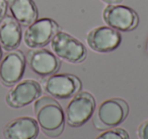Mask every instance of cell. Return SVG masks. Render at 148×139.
Here are the masks:
<instances>
[{
  "instance_id": "1",
  "label": "cell",
  "mask_w": 148,
  "mask_h": 139,
  "mask_svg": "<svg viewBox=\"0 0 148 139\" xmlns=\"http://www.w3.org/2000/svg\"><path fill=\"white\" fill-rule=\"evenodd\" d=\"M36 120L42 131L49 137L62 134L65 125V113L60 104L52 96H42L34 105Z\"/></svg>"
},
{
  "instance_id": "2",
  "label": "cell",
  "mask_w": 148,
  "mask_h": 139,
  "mask_svg": "<svg viewBox=\"0 0 148 139\" xmlns=\"http://www.w3.org/2000/svg\"><path fill=\"white\" fill-rule=\"evenodd\" d=\"M92 115L93 125L99 130L115 128L124 122L129 114V106L122 98H109L101 103Z\"/></svg>"
},
{
  "instance_id": "3",
  "label": "cell",
  "mask_w": 148,
  "mask_h": 139,
  "mask_svg": "<svg viewBox=\"0 0 148 139\" xmlns=\"http://www.w3.org/2000/svg\"><path fill=\"white\" fill-rule=\"evenodd\" d=\"M51 49L58 58L72 64L81 63L87 56L86 48L73 36L59 31L51 40Z\"/></svg>"
},
{
  "instance_id": "4",
  "label": "cell",
  "mask_w": 148,
  "mask_h": 139,
  "mask_svg": "<svg viewBox=\"0 0 148 139\" xmlns=\"http://www.w3.org/2000/svg\"><path fill=\"white\" fill-rule=\"evenodd\" d=\"M95 98L88 92H79L72 96L66 107L65 121L71 127H80L92 117L95 111Z\"/></svg>"
},
{
  "instance_id": "5",
  "label": "cell",
  "mask_w": 148,
  "mask_h": 139,
  "mask_svg": "<svg viewBox=\"0 0 148 139\" xmlns=\"http://www.w3.org/2000/svg\"><path fill=\"white\" fill-rule=\"evenodd\" d=\"M103 21L118 32H131L139 25V17L133 8L119 3L108 4L103 11Z\"/></svg>"
},
{
  "instance_id": "6",
  "label": "cell",
  "mask_w": 148,
  "mask_h": 139,
  "mask_svg": "<svg viewBox=\"0 0 148 139\" xmlns=\"http://www.w3.org/2000/svg\"><path fill=\"white\" fill-rule=\"evenodd\" d=\"M43 88L52 98L66 100L79 92L82 87L80 79L73 74H52L43 80Z\"/></svg>"
},
{
  "instance_id": "7",
  "label": "cell",
  "mask_w": 148,
  "mask_h": 139,
  "mask_svg": "<svg viewBox=\"0 0 148 139\" xmlns=\"http://www.w3.org/2000/svg\"><path fill=\"white\" fill-rule=\"evenodd\" d=\"M60 31V27L54 19L44 17L35 21L27 27L23 35V42L32 49L43 48L51 42Z\"/></svg>"
},
{
  "instance_id": "8",
  "label": "cell",
  "mask_w": 148,
  "mask_h": 139,
  "mask_svg": "<svg viewBox=\"0 0 148 139\" xmlns=\"http://www.w3.org/2000/svg\"><path fill=\"white\" fill-rule=\"evenodd\" d=\"M43 88L38 81L25 79L17 82L5 96L6 104L13 109H19L32 104L42 96Z\"/></svg>"
},
{
  "instance_id": "9",
  "label": "cell",
  "mask_w": 148,
  "mask_h": 139,
  "mask_svg": "<svg viewBox=\"0 0 148 139\" xmlns=\"http://www.w3.org/2000/svg\"><path fill=\"white\" fill-rule=\"evenodd\" d=\"M27 59L18 50L9 51L0 61V81L5 86H12L23 78Z\"/></svg>"
},
{
  "instance_id": "10",
  "label": "cell",
  "mask_w": 148,
  "mask_h": 139,
  "mask_svg": "<svg viewBox=\"0 0 148 139\" xmlns=\"http://www.w3.org/2000/svg\"><path fill=\"white\" fill-rule=\"evenodd\" d=\"M86 43L91 50L99 53H109L121 45L122 36L110 27H97L86 34Z\"/></svg>"
},
{
  "instance_id": "11",
  "label": "cell",
  "mask_w": 148,
  "mask_h": 139,
  "mask_svg": "<svg viewBox=\"0 0 148 139\" xmlns=\"http://www.w3.org/2000/svg\"><path fill=\"white\" fill-rule=\"evenodd\" d=\"M27 62L32 71L41 77L55 74L61 66L57 56L44 48H36L27 52Z\"/></svg>"
},
{
  "instance_id": "12",
  "label": "cell",
  "mask_w": 148,
  "mask_h": 139,
  "mask_svg": "<svg viewBox=\"0 0 148 139\" xmlns=\"http://www.w3.org/2000/svg\"><path fill=\"white\" fill-rule=\"evenodd\" d=\"M39 135V124L32 117H18L5 125L3 136L5 139H36Z\"/></svg>"
},
{
  "instance_id": "13",
  "label": "cell",
  "mask_w": 148,
  "mask_h": 139,
  "mask_svg": "<svg viewBox=\"0 0 148 139\" xmlns=\"http://www.w3.org/2000/svg\"><path fill=\"white\" fill-rule=\"evenodd\" d=\"M21 25L10 15H5L0 21V45L5 51L15 50L21 42Z\"/></svg>"
},
{
  "instance_id": "14",
  "label": "cell",
  "mask_w": 148,
  "mask_h": 139,
  "mask_svg": "<svg viewBox=\"0 0 148 139\" xmlns=\"http://www.w3.org/2000/svg\"><path fill=\"white\" fill-rule=\"evenodd\" d=\"M7 8L10 17L23 27H29L38 19V8L34 0H8Z\"/></svg>"
},
{
  "instance_id": "15",
  "label": "cell",
  "mask_w": 148,
  "mask_h": 139,
  "mask_svg": "<svg viewBox=\"0 0 148 139\" xmlns=\"http://www.w3.org/2000/svg\"><path fill=\"white\" fill-rule=\"evenodd\" d=\"M95 139H130L128 132L123 128H111L101 133Z\"/></svg>"
},
{
  "instance_id": "16",
  "label": "cell",
  "mask_w": 148,
  "mask_h": 139,
  "mask_svg": "<svg viewBox=\"0 0 148 139\" xmlns=\"http://www.w3.org/2000/svg\"><path fill=\"white\" fill-rule=\"evenodd\" d=\"M137 135L139 139H148V120L144 121L137 129Z\"/></svg>"
},
{
  "instance_id": "17",
  "label": "cell",
  "mask_w": 148,
  "mask_h": 139,
  "mask_svg": "<svg viewBox=\"0 0 148 139\" xmlns=\"http://www.w3.org/2000/svg\"><path fill=\"white\" fill-rule=\"evenodd\" d=\"M7 10V2L5 0H0V21H2L3 17L6 14Z\"/></svg>"
},
{
  "instance_id": "18",
  "label": "cell",
  "mask_w": 148,
  "mask_h": 139,
  "mask_svg": "<svg viewBox=\"0 0 148 139\" xmlns=\"http://www.w3.org/2000/svg\"><path fill=\"white\" fill-rule=\"evenodd\" d=\"M103 2H106L107 4H115V3H120L122 2V0H101Z\"/></svg>"
},
{
  "instance_id": "19",
  "label": "cell",
  "mask_w": 148,
  "mask_h": 139,
  "mask_svg": "<svg viewBox=\"0 0 148 139\" xmlns=\"http://www.w3.org/2000/svg\"><path fill=\"white\" fill-rule=\"evenodd\" d=\"M2 58V48H1V45H0V60Z\"/></svg>"
},
{
  "instance_id": "20",
  "label": "cell",
  "mask_w": 148,
  "mask_h": 139,
  "mask_svg": "<svg viewBox=\"0 0 148 139\" xmlns=\"http://www.w3.org/2000/svg\"><path fill=\"white\" fill-rule=\"evenodd\" d=\"M146 52H147V54H148V39H147V41H146Z\"/></svg>"
}]
</instances>
